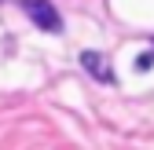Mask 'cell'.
<instances>
[{
	"label": "cell",
	"mask_w": 154,
	"mask_h": 150,
	"mask_svg": "<svg viewBox=\"0 0 154 150\" xmlns=\"http://www.w3.org/2000/svg\"><path fill=\"white\" fill-rule=\"evenodd\" d=\"M81 66L92 81H99V84H114V70H110V59L103 51H81Z\"/></svg>",
	"instance_id": "cell-2"
},
{
	"label": "cell",
	"mask_w": 154,
	"mask_h": 150,
	"mask_svg": "<svg viewBox=\"0 0 154 150\" xmlns=\"http://www.w3.org/2000/svg\"><path fill=\"white\" fill-rule=\"evenodd\" d=\"M150 66H154V51H147V55H140V59H136V70H140V73H147Z\"/></svg>",
	"instance_id": "cell-3"
},
{
	"label": "cell",
	"mask_w": 154,
	"mask_h": 150,
	"mask_svg": "<svg viewBox=\"0 0 154 150\" xmlns=\"http://www.w3.org/2000/svg\"><path fill=\"white\" fill-rule=\"evenodd\" d=\"M18 8H22L33 18V26H41L44 33H63V18H59V11H55L48 0H18Z\"/></svg>",
	"instance_id": "cell-1"
}]
</instances>
